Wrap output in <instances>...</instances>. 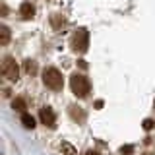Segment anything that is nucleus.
<instances>
[{
    "mask_svg": "<svg viewBox=\"0 0 155 155\" xmlns=\"http://www.w3.org/2000/svg\"><path fill=\"white\" fill-rule=\"evenodd\" d=\"M70 87H72V93L76 97H87V93H89V89H91V84L84 74H72Z\"/></svg>",
    "mask_w": 155,
    "mask_h": 155,
    "instance_id": "nucleus-1",
    "label": "nucleus"
},
{
    "mask_svg": "<svg viewBox=\"0 0 155 155\" xmlns=\"http://www.w3.org/2000/svg\"><path fill=\"white\" fill-rule=\"evenodd\" d=\"M43 81H45V85L51 87L52 91H60L62 87H64V78H62V74L56 68H47V70L43 72Z\"/></svg>",
    "mask_w": 155,
    "mask_h": 155,
    "instance_id": "nucleus-2",
    "label": "nucleus"
},
{
    "mask_svg": "<svg viewBox=\"0 0 155 155\" xmlns=\"http://www.w3.org/2000/svg\"><path fill=\"white\" fill-rule=\"evenodd\" d=\"M70 45L76 52H85L87 47H89V33H87V29H84V27L78 29L74 35H72Z\"/></svg>",
    "mask_w": 155,
    "mask_h": 155,
    "instance_id": "nucleus-3",
    "label": "nucleus"
},
{
    "mask_svg": "<svg viewBox=\"0 0 155 155\" xmlns=\"http://www.w3.org/2000/svg\"><path fill=\"white\" fill-rule=\"evenodd\" d=\"M2 76L6 78V80L10 81H18V78H19V68L16 64V60H14L12 56H6L2 60Z\"/></svg>",
    "mask_w": 155,
    "mask_h": 155,
    "instance_id": "nucleus-4",
    "label": "nucleus"
},
{
    "mask_svg": "<svg viewBox=\"0 0 155 155\" xmlns=\"http://www.w3.org/2000/svg\"><path fill=\"white\" fill-rule=\"evenodd\" d=\"M39 116H41V122L48 126V128H54V113H52L51 107H43L41 110H39Z\"/></svg>",
    "mask_w": 155,
    "mask_h": 155,
    "instance_id": "nucleus-5",
    "label": "nucleus"
},
{
    "mask_svg": "<svg viewBox=\"0 0 155 155\" xmlns=\"http://www.w3.org/2000/svg\"><path fill=\"white\" fill-rule=\"evenodd\" d=\"M19 14H21L25 19H31L33 16H35V8H33V4L31 2H23L21 4V8H19Z\"/></svg>",
    "mask_w": 155,
    "mask_h": 155,
    "instance_id": "nucleus-6",
    "label": "nucleus"
},
{
    "mask_svg": "<svg viewBox=\"0 0 155 155\" xmlns=\"http://www.w3.org/2000/svg\"><path fill=\"white\" fill-rule=\"evenodd\" d=\"M21 124L23 126H25V128H35V118H33V116L31 114H27V113H23L21 114Z\"/></svg>",
    "mask_w": 155,
    "mask_h": 155,
    "instance_id": "nucleus-7",
    "label": "nucleus"
},
{
    "mask_svg": "<svg viewBox=\"0 0 155 155\" xmlns=\"http://www.w3.org/2000/svg\"><path fill=\"white\" fill-rule=\"evenodd\" d=\"M70 114L74 116V120H80V122L85 118L84 110H80V107H76V105H72V107H70Z\"/></svg>",
    "mask_w": 155,
    "mask_h": 155,
    "instance_id": "nucleus-8",
    "label": "nucleus"
},
{
    "mask_svg": "<svg viewBox=\"0 0 155 155\" xmlns=\"http://www.w3.org/2000/svg\"><path fill=\"white\" fill-rule=\"evenodd\" d=\"M8 41H10V29L2 25L0 27V45H8Z\"/></svg>",
    "mask_w": 155,
    "mask_h": 155,
    "instance_id": "nucleus-9",
    "label": "nucleus"
},
{
    "mask_svg": "<svg viewBox=\"0 0 155 155\" xmlns=\"http://www.w3.org/2000/svg\"><path fill=\"white\" fill-rule=\"evenodd\" d=\"M12 107H14V110H18V113H25V109H27V107H25V101L19 99V97L12 101Z\"/></svg>",
    "mask_w": 155,
    "mask_h": 155,
    "instance_id": "nucleus-10",
    "label": "nucleus"
},
{
    "mask_svg": "<svg viewBox=\"0 0 155 155\" xmlns=\"http://www.w3.org/2000/svg\"><path fill=\"white\" fill-rule=\"evenodd\" d=\"M60 149L64 151L66 155H78V151H76V147L72 143H68V142H62V145H60Z\"/></svg>",
    "mask_w": 155,
    "mask_h": 155,
    "instance_id": "nucleus-11",
    "label": "nucleus"
},
{
    "mask_svg": "<svg viewBox=\"0 0 155 155\" xmlns=\"http://www.w3.org/2000/svg\"><path fill=\"white\" fill-rule=\"evenodd\" d=\"M66 23V19L60 16V14H54L52 16V25H54V29H60V25H64Z\"/></svg>",
    "mask_w": 155,
    "mask_h": 155,
    "instance_id": "nucleus-12",
    "label": "nucleus"
},
{
    "mask_svg": "<svg viewBox=\"0 0 155 155\" xmlns=\"http://www.w3.org/2000/svg\"><path fill=\"white\" fill-rule=\"evenodd\" d=\"M23 68H25V72H27V74H31V76L37 72V64H35L33 60H25V64H23Z\"/></svg>",
    "mask_w": 155,
    "mask_h": 155,
    "instance_id": "nucleus-13",
    "label": "nucleus"
},
{
    "mask_svg": "<svg viewBox=\"0 0 155 155\" xmlns=\"http://www.w3.org/2000/svg\"><path fill=\"white\" fill-rule=\"evenodd\" d=\"M143 128H145V130H151V128H153V120H151V118H145V120H143Z\"/></svg>",
    "mask_w": 155,
    "mask_h": 155,
    "instance_id": "nucleus-14",
    "label": "nucleus"
},
{
    "mask_svg": "<svg viewBox=\"0 0 155 155\" xmlns=\"http://www.w3.org/2000/svg\"><path fill=\"white\" fill-rule=\"evenodd\" d=\"M132 151V147H130V145H126V147H120V153H130Z\"/></svg>",
    "mask_w": 155,
    "mask_h": 155,
    "instance_id": "nucleus-15",
    "label": "nucleus"
},
{
    "mask_svg": "<svg viewBox=\"0 0 155 155\" xmlns=\"http://www.w3.org/2000/svg\"><path fill=\"white\" fill-rule=\"evenodd\" d=\"M85 155H99V153H97V151H93V149H89V151H87Z\"/></svg>",
    "mask_w": 155,
    "mask_h": 155,
    "instance_id": "nucleus-16",
    "label": "nucleus"
}]
</instances>
